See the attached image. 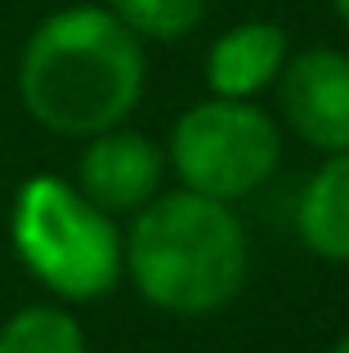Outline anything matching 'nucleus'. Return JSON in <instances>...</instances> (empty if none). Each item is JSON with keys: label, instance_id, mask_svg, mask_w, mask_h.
<instances>
[{"label": "nucleus", "instance_id": "f257e3e1", "mask_svg": "<svg viewBox=\"0 0 349 353\" xmlns=\"http://www.w3.org/2000/svg\"><path fill=\"white\" fill-rule=\"evenodd\" d=\"M148 85L143 41L108 5H68L36 23L18 59L23 112L63 139H90L139 108Z\"/></svg>", "mask_w": 349, "mask_h": 353}, {"label": "nucleus", "instance_id": "f03ea898", "mask_svg": "<svg viewBox=\"0 0 349 353\" xmlns=\"http://www.w3.org/2000/svg\"><path fill=\"white\" fill-rule=\"evenodd\" d=\"M251 237L228 201L174 188L139 206L126 228V277L170 318H210L242 295Z\"/></svg>", "mask_w": 349, "mask_h": 353}, {"label": "nucleus", "instance_id": "7ed1b4c3", "mask_svg": "<svg viewBox=\"0 0 349 353\" xmlns=\"http://www.w3.org/2000/svg\"><path fill=\"white\" fill-rule=\"evenodd\" d=\"M9 241L23 268L63 304H94L126 277V233L63 174L18 183Z\"/></svg>", "mask_w": 349, "mask_h": 353}, {"label": "nucleus", "instance_id": "20e7f679", "mask_svg": "<svg viewBox=\"0 0 349 353\" xmlns=\"http://www.w3.org/2000/svg\"><path fill=\"white\" fill-rule=\"evenodd\" d=\"M282 130L255 99H201L183 108L166 139V170L179 188L215 201H242L273 179Z\"/></svg>", "mask_w": 349, "mask_h": 353}, {"label": "nucleus", "instance_id": "39448f33", "mask_svg": "<svg viewBox=\"0 0 349 353\" xmlns=\"http://www.w3.org/2000/svg\"><path fill=\"white\" fill-rule=\"evenodd\" d=\"M161 179H166V148L157 139H148L143 130L112 125L103 134L86 139L72 183L99 210L121 219V215H134L139 206H148L161 192Z\"/></svg>", "mask_w": 349, "mask_h": 353}, {"label": "nucleus", "instance_id": "423d86ee", "mask_svg": "<svg viewBox=\"0 0 349 353\" xmlns=\"http://www.w3.org/2000/svg\"><path fill=\"white\" fill-rule=\"evenodd\" d=\"M278 103L287 125L318 152L349 148V54L314 45L291 54L278 77Z\"/></svg>", "mask_w": 349, "mask_h": 353}, {"label": "nucleus", "instance_id": "0eeeda50", "mask_svg": "<svg viewBox=\"0 0 349 353\" xmlns=\"http://www.w3.org/2000/svg\"><path fill=\"white\" fill-rule=\"evenodd\" d=\"M291 59L287 32L269 18H246L219 32L206 50V90L215 99H260L278 85Z\"/></svg>", "mask_w": 349, "mask_h": 353}, {"label": "nucleus", "instance_id": "6e6552de", "mask_svg": "<svg viewBox=\"0 0 349 353\" xmlns=\"http://www.w3.org/2000/svg\"><path fill=\"white\" fill-rule=\"evenodd\" d=\"M296 233L309 255L327 259V264H349V148L327 152V161L305 183Z\"/></svg>", "mask_w": 349, "mask_h": 353}, {"label": "nucleus", "instance_id": "1a4fd4ad", "mask_svg": "<svg viewBox=\"0 0 349 353\" xmlns=\"http://www.w3.org/2000/svg\"><path fill=\"white\" fill-rule=\"evenodd\" d=\"M0 353H90V340L63 304H23L0 322Z\"/></svg>", "mask_w": 349, "mask_h": 353}, {"label": "nucleus", "instance_id": "9d476101", "mask_svg": "<svg viewBox=\"0 0 349 353\" xmlns=\"http://www.w3.org/2000/svg\"><path fill=\"white\" fill-rule=\"evenodd\" d=\"M139 41L174 45L206 18V0H103Z\"/></svg>", "mask_w": 349, "mask_h": 353}, {"label": "nucleus", "instance_id": "9b49d317", "mask_svg": "<svg viewBox=\"0 0 349 353\" xmlns=\"http://www.w3.org/2000/svg\"><path fill=\"white\" fill-rule=\"evenodd\" d=\"M332 9H336V18H341V23H349V0H332Z\"/></svg>", "mask_w": 349, "mask_h": 353}, {"label": "nucleus", "instance_id": "f8f14e48", "mask_svg": "<svg viewBox=\"0 0 349 353\" xmlns=\"http://www.w3.org/2000/svg\"><path fill=\"white\" fill-rule=\"evenodd\" d=\"M332 353H349V331H345V336H341V340L332 345Z\"/></svg>", "mask_w": 349, "mask_h": 353}]
</instances>
